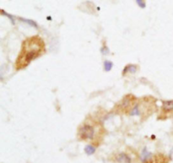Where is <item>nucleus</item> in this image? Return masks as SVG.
Instances as JSON below:
<instances>
[{
    "mask_svg": "<svg viewBox=\"0 0 173 163\" xmlns=\"http://www.w3.org/2000/svg\"><path fill=\"white\" fill-rule=\"evenodd\" d=\"M44 50V42L38 36H33L24 41L16 61V68H25L31 61L41 54Z\"/></svg>",
    "mask_w": 173,
    "mask_h": 163,
    "instance_id": "nucleus-1",
    "label": "nucleus"
},
{
    "mask_svg": "<svg viewBox=\"0 0 173 163\" xmlns=\"http://www.w3.org/2000/svg\"><path fill=\"white\" fill-rule=\"evenodd\" d=\"M95 134V129L90 125H84L79 129V137L82 139H92Z\"/></svg>",
    "mask_w": 173,
    "mask_h": 163,
    "instance_id": "nucleus-2",
    "label": "nucleus"
},
{
    "mask_svg": "<svg viewBox=\"0 0 173 163\" xmlns=\"http://www.w3.org/2000/svg\"><path fill=\"white\" fill-rule=\"evenodd\" d=\"M151 156H152L151 153L149 152L146 147H144V148L143 149V150H142V152H141L140 160L143 163H146L148 160H149V159H150V158H151Z\"/></svg>",
    "mask_w": 173,
    "mask_h": 163,
    "instance_id": "nucleus-3",
    "label": "nucleus"
},
{
    "mask_svg": "<svg viewBox=\"0 0 173 163\" xmlns=\"http://www.w3.org/2000/svg\"><path fill=\"white\" fill-rule=\"evenodd\" d=\"M116 160L119 163H131V158L125 153H120L116 156Z\"/></svg>",
    "mask_w": 173,
    "mask_h": 163,
    "instance_id": "nucleus-4",
    "label": "nucleus"
},
{
    "mask_svg": "<svg viewBox=\"0 0 173 163\" xmlns=\"http://www.w3.org/2000/svg\"><path fill=\"white\" fill-rule=\"evenodd\" d=\"M162 108L165 111H170L173 110V101H163Z\"/></svg>",
    "mask_w": 173,
    "mask_h": 163,
    "instance_id": "nucleus-5",
    "label": "nucleus"
},
{
    "mask_svg": "<svg viewBox=\"0 0 173 163\" xmlns=\"http://www.w3.org/2000/svg\"><path fill=\"white\" fill-rule=\"evenodd\" d=\"M136 71H137V67L136 65H133V64H129V65H127L123 69V74L127 73H135Z\"/></svg>",
    "mask_w": 173,
    "mask_h": 163,
    "instance_id": "nucleus-6",
    "label": "nucleus"
},
{
    "mask_svg": "<svg viewBox=\"0 0 173 163\" xmlns=\"http://www.w3.org/2000/svg\"><path fill=\"white\" fill-rule=\"evenodd\" d=\"M84 152L88 155H93L95 152V147L91 145V144H88L84 147Z\"/></svg>",
    "mask_w": 173,
    "mask_h": 163,
    "instance_id": "nucleus-7",
    "label": "nucleus"
},
{
    "mask_svg": "<svg viewBox=\"0 0 173 163\" xmlns=\"http://www.w3.org/2000/svg\"><path fill=\"white\" fill-rule=\"evenodd\" d=\"M112 66H113L112 62L106 60V61L104 62V70H105V72H109V71H111V68H112Z\"/></svg>",
    "mask_w": 173,
    "mask_h": 163,
    "instance_id": "nucleus-8",
    "label": "nucleus"
},
{
    "mask_svg": "<svg viewBox=\"0 0 173 163\" xmlns=\"http://www.w3.org/2000/svg\"><path fill=\"white\" fill-rule=\"evenodd\" d=\"M19 20H21V21L26 23V24H28L29 25H30V26H32V27H35L36 28V29L38 28L37 24H36L35 21L31 20V19H23V18H19Z\"/></svg>",
    "mask_w": 173,
    "mask_h": 163,
    "instance_id": "nucleus-9",
    "label": "nucleus"
},
{
    "mask_svg": "<svg viewBox=\"0 0 173 163\" xmlns=\"http://www.w3.org/2000/svg\"><path fill=\"white\" fill-rule=\"evenodd\" d=\"M130 115H132V116H133V115H139V109H138V106H136L133 107V109H132V111H131Z\"/></svg>",
    "mask_w": 173,
    "mask_h": 163,
    "instance_id": "nucleus-10",
    "label": "nucleus"
},
{
    "mask_svg": "<svg viewBox=\"0 0 173 163\" xmlns=\"http://www.w3.org/2000/svg\"><path fill=\"white\" fill-rule=\"evenodd\" d=\"M100 52L103 55H107L109 53V49L107 46H103L100 48Z\"/></svg>",
    "mask_w": 173,
    "mask_h": 163,
    "instance_id": "nucleus-11",
    "label": "nucleus"
},
{
    "mask_svg": "<svg viewBox=\"0 0 173 163\" xmlns=\"http://www.w3.org/2000/svg\"><path fill=\"white\" fill-rule=\"evenodd\" d=\"M136 3H138V5L142 8H145V3L144 0H136Z\"/></svg>",
    "mask_w": 173,
    "mask_h": 163,
    "instance_id": "nucleus-12",
    "label": "nucleus"
},
{
    "mask_svg": "<svg viewBox=\"0 0 173 163\" xmlns=\"http://www.w3.org/2000/svg\"><path fill=\"white\" fill-rule=\"evenodd\" d=\"M2 14H3V15H6V16H7V17H8V18H9V19H10V20H11V22H12V24H14V19H13V16H11L10 14H6L5 12H4V11H3V10H2Z\"/></svg>",
    "mask_w": 173,
    "mask_h": 163,
    "instance_id": "nucleus-13",
    "label": "nucleus"
}]
</instances>
